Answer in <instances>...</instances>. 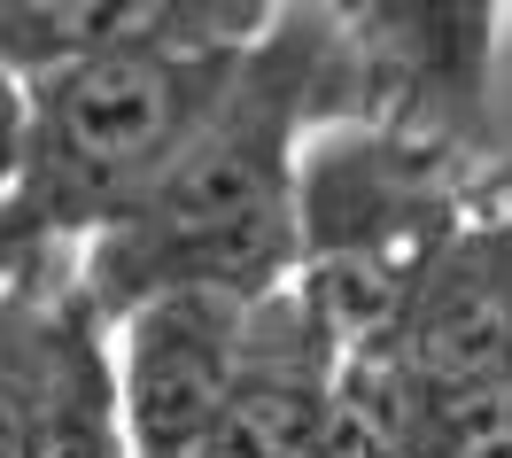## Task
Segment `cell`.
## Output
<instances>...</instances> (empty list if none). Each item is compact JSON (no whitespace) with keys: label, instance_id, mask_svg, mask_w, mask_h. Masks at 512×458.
Instances as JSON below:
<instances>
[{"label":"cell","instance_id":"obj_7","mask_svg":"<svg viewBox=\"0 0 512 458\" xmlns=\"http://www.w3.org/2000/svg\"><path fill=\"white\" fill-rule=\"evenodd\" d=\"M179 24V0H0V70L39 86L55 70L156 39Z\"/></svg>","mask_w":512,"mask_h":458},{"label":"cell","instance_id":"obj_9","mask_svg":"<svg viewBox=\"0 0 512 458\" xmlns=\"http://www.w3.org/2000/svg\"><path fill=\"white\" fill-rule=\"evenodd\" d=\"M39 334H47V295L0 288V458H32Z\"/></svg>","mask_w":512,"mask_h":458},{"label":"cell","instance_id":"obj_10","mask_svg":"<svg viewBox=\"0 0 512 458\" xmlns=\"http://www.w3.org/2000/svg\"><path fill=\"white\" fill-rule=\"evenodd\" d=\"M404 458H512V396H497V404H419Z\"/></svg>","mask_w":512,"mask_h":458},{"label":"cell","instance_id":"obj_5","mask_svg":"<svg viewBox=\"0 0 512 458\" xmlns=\"http://www.w3.org/2000/svg\"><path fill=\"white\" fill-rule=\"evenodd\" d=\"M334 365L342 358L326 350V334L311 327V311L295 303V288L264 295L249 319V350H241L233 396H225L202 458H311Z\"/></svg>","mask_w":512,"mask_h":458},{"label":"cell","instance_id":"obj_1","mask_svg":"<svg viewBox=\"0 0 512 458\" xmlns=\"http://www.w3.org/2000/svg\"><path fill=\"white\" fill-rule=\"evenodd\" d=\"M326 125V8H280L256 39L210 125L156 171L125 218L86 241L78 295L101 327L156 295L264 303L295 280V187L303 140Z\"/></svg>","mask_w":512,"mask_h":458},{"label":"cell","instance_id":"obj_4","mask_svg":"<svg viewBox=\"0 0 512 458\" xmlns=\"http://www.w3.org/2000/svg\"><path fill=\"white\" fill-rule=\"evenodd\" d=\"M256 303L233 295H156L109 327V365H117V412H125L132 458H202L218 427L241 350H249Z\"/></svg>","mask_w":512,"mask_h":458},{"label":"cell","instance_id":"obj_3","mask_svg":"<svg viewBox=\"0 0 512 458\" xmlns=\"http://www.w3.org/2000/svg\"><path fill=\"white\" fill-rule=\"evenodd\" d=\"M419 404H497L512 396V218L466 210L427 257L404 327L388 342Z\"/></svg>","mask_w":512,"mask_h":458},{"label":"cell","instance_id":"obj_11","mask_svg":"<svg viewBox=\"0 0 512 458\" xmlns=\"http://www.w3.org/2000/svg\"><path fill=\"white\" fill-rule=\"evenodd\" d=\"M16 164H24V86L0 70V202L16 187Z\"/></svg>","mask_w":512,"mask_h":458},{"label":"cell","instance_id":"obj_6","mask_svg":"<svg viewBox=\"0 0 512 458\" xmlns=\"http://www.w3.org/2000/svg\"><path fill=\"white\" fill-rule=\"evenodd\" d=\"M32 458H132L117 412V365L109 327L78 288L47 295L39 334V404H32Z\"/></svg>","mask_w":512,"mask_h":458},{"label":"cell","instance_id":"obj_2","mask_svg":"<svg viewBox=\"0 0 512 458\" xmlns=\"http://www.w3.org/2000/svg\"><path fill=\"white\" fill-rule=\"evenodd\" d=\"M280 8L179 0V24L24 86V164L0 202V249H39L86 233L156 187V171L210 125L233 70Z\"/></svg>","mask_w":512,"mask_h":458},{"label":"cell","instance_id":"obj_12","mask_svg":"<svg viewBox=\"0 0 512 458\" xmlns=\"http://www.w3.org/2000/svg\"><path fill=\"white\" fill-rule=\"evenodd\" d=\"M0 264H8V249H0Z\"/></svg>","mask_w":512,"mask_h":458},{"label":"cell","instance_id":"obj_8","mask_svg":"<svg viewBox=\"0 0 512 458\" xmlns=\"http://www.w3.org/2000/svg\"><path fill=\"white\" fill-rule=\"evenodd\" d=\"M412 389L396 358H342L334 389H326L311 458H404L412 451Z\"/></svg>","mask_w":512,"mask_h":458}]
</instances>
